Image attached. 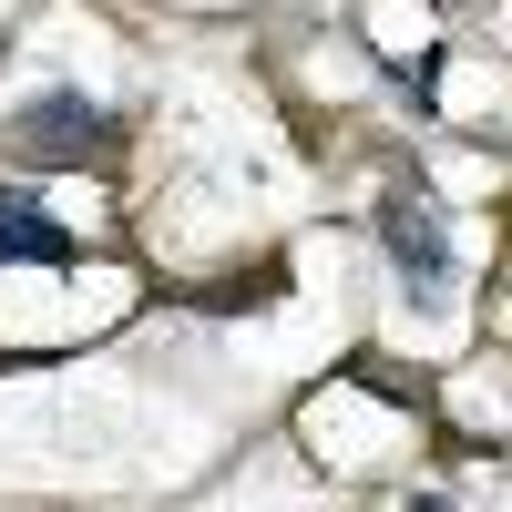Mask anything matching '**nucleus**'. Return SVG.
I'll use <instances>...</instances> for the list:
<instances>
[{
  "label": "nucleus",
  "mask_w": 512,
  "mask_h": 512,
  "mask_svg": "<svg viewBox=\"0 0 512 512\" xmlns=\"http://www.w3.org/2000/svg\"><path fill=\"white\" fill-rule=\"evenodd\" d=\"M103 134H113V123H103L93 93H31V103L11 113V144H21L31 164H82Z\"/></svg>",
  "instance_id": "nucleus-1"
},
{
  "label": "nucleus",
  "mask_w": 512,
  "mask_h": 512,
  "mask_svg": "<svg viewBox=\"0 0 512 512\" xmlns=\"http://www.w3.org/2000/svg\"><path fill=\"white\" fill-rule=\"evenodd\" d=\"M379 246H390V267L431 297L441 277H451V216L431 195H390V216H379Z\"/></svg>",
  "instance_id": "nucleus-2"
},
{
  "label": "nucleus",
  "mask_w": 512,
  "mask_h": 512,
  "mask_svg": "<svg viewBox=\"0 0 512 512\" xmlns=\"http://www.w3.org/2000/svg\"><path fill=\"white\" fill-rule=\"evenodd\" d=\"M0 256H31V267H72V236L52 226V205H31L0 185Z\"/></svg>",
  "instance_id": "nucleus-3"
}]
</instances>
